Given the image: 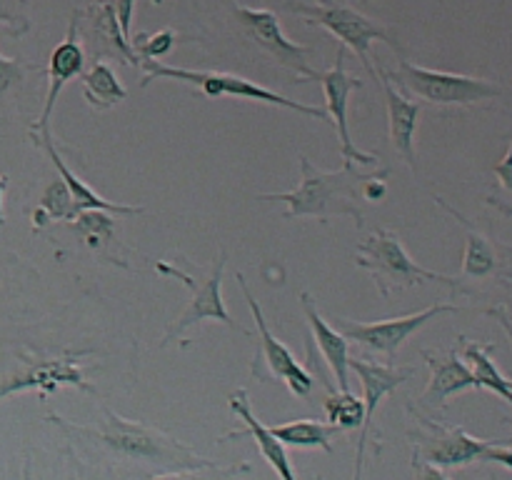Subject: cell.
Instances as JSON below:
<instances>
[{"label": "cell", "mask_w": 512, "mask_h": 480, "mask_svg": "<svg viewBox=\"0 0 512 480\" xmlns=\"http://www.w3.org/2000/svg\"><path fill=\"white\" fill-rule=\"evenodd\" d=\"M235 15H238L245 33H248L265 53H270L278 63H283L285 68L298 73V80H295V83H305V78H308L310 70H313L308 63L310 55H313V48H305V45L288 40V35L280 28V20L275 18V13H270V10H255L235 5Z\"/></svg>", "instance_id": "4fadbf2b"}, {"label": "cell", "mask_w": 512, "mask_h": 480, "mask_svg": "<svg viewBox=\"0 0 512 480\" xmlns=\"http://www.w3.org/2000/svg\"><path fill=\"white\" fill-rule=\"evenodd\" d=\"M235 278H238L240 290H243L245 300H248V308L250 313H253L255 325H258V335H260V348L258 353H255L253 375L258 380H280V383L288 385L293 395H298V398H308V395L313 393V385H315L313 375L298 363V358H295V355L290 353V350L285 348L273 333H270L268 320H265L263 315V308L258 305L255 295L250 293L248 283H245V275L238 273Z\"/></svg>", "instance_id": "52a82bcc"}, {"label": "cell", "mask_w": 512, "mask_h": 480, "mask_svg": "<svg viewBox=\"0 0 512 480\" xmlns=\"http://www.w3.org/2000/svg\"><path fill=\"white\" fill-rule=\"evenodd\" d=\"M115 20L120 25V33L125 35V40L130 43L133 38V13H135V0H113Z\"/></svg>", "instance_id": "1f68e13d"}, {"label": "cell", "mask_w": 512, "mask_h": 480, "mask_svg": "<svg viewBox=\"0 0 512 480\" xmlns=\"http://www.w3.org/2000/svg\"><path fill=\"white\" fill-rule=\"evenodd\" d=\"M270 433L280 440L283 445H293V448H320L325 453H333V435L340 433L338 425L320 423V420L300 418L293 423H283L270 428Z\"/></svg>", "instance_id": "7402d4cb"}, {"label": "cell", "mask_w": 512, "mask_h": 480, "mask_svg": "<svg viewBox=\"0 0 512 480\" xmlns=\"http://www.w3.org/2000/svg\"><path fill=\"white\" fill-rule=\"evenodd\" d=\"M228 405H230V410H233V413L238 415L240 420H243L245 428L243 430H233V433L223 435L220 440H235V438H245V435H248V438L255 440V445L260 448V455L268 460V465L275 470V475H278L280 480H298V475H295L293 463H290L285 445L280 443V440L275 438L273 433H270V428H265V425L260 423L258 418H255L253 408H250L248 390H245V388L235 390V393L228 398Z\"/></svg>", "instance_id": "e0dca14e"}, {"label": "cell", "mask_w": 512, "mask_h": 480, "mask_svg": "<svg viewBox=\"0 0 512 480\" xmlns=\"http://www.w3.org/2000/svg\"><path fill=\"white\" fill-rule=\"evenodd\" d=\"M0 25H5L13 38H20L30 30L28 0H0Z\"/></svg>", "instance_id": "f546056e"}, {"label": "cell", "mask_w": 512, "mask_h": 480, "mask_svg": "<svg viewBox=\"0 0 512 480\" xmlns=\"http://www.w3.org/2000/svg\"><path fill=\"white\" fill-rule=\"evenodd\" d=\"M493 170H495V175L500 178V183H503V188L508 190V193H512V143H510L508 155H505V158L500 160Z\"/></svg>", "instance_id": "e575fe53"}, {"label": "cell", "mask_w": 512, "mask_h": 480, "mask_svg": "<svg viewBox=\"0 0 512 480\" xmlns=\"http://www.w3.org/2000/svg\"><path fill=\"white\" fill-rule=\"evenodd\" d=\"M150 480H205L200 478L195 470H175V473H163V475H153Z\"/></svg>", "instance_id": "d590c367"}, {"label": "cell", "mask_w": 512, "mask_h": 480, "mask_svg": "<svg viewBox=\"0 0 512 480\" xmlns=\"http://www.w3.org/2000/svg\"><path fill=\"white\" fill-rule=\"evenodd\" d=\"M75 18H78V33L83 38L80 43L85 48V58L90 55V60H95V63H103V58H110L123 65H140L133 45L120 33L113 0H95L88 10H75Z\"/></svg>", "instance_id": "7c38bea8"}, {"label": "cell", "mask_w": 512, "mask_h": 480, "mask_svg": "<svg viewBox=\"0 0 512 480\" xmlns=\"http://www.w3.org/2000/svg\"><path fill=\"white\" fill-rule=\"evenodd\" d=\"M33 70L30 65H25L23 60H13L0 55V95L8 93L10 88L20 85L25 80V73Z\"/></svg>", "instance_id": "4dcf8cb0"}, {"label": "cell", "mask_w": 512, "mask_h": 480, "mask_svg": "<svg viewBox=\"0 0 512 480\" xmlns=\"http://www.w3.org/2000/svg\"><path fill=\"white\" fill-rule=\"evenodd\" d=\"M423 425L428 428V435H418L420 448L415 453L435 468H460L475 463L495 443V440L475 438L463 428H445L428 418H423Z\"/></svg>", "instance_id": "9a60e30c"}, {"label": "cell", "mask_w": 512, "mask_h": 480, "mask_svg": "<svg viewBox=\"0 0 512 480\" xmlns=\"http://www.w3.org/2000/svg\"><path fill=\"white\" fill-rule=\"evenodd\" d=\"M85 68V48L80 43V33H78V18L70 20L68 35L60 45H55V50L50 53V63H48V93H45V105L43 113H40L38 123L30 128V133H50L48 123L50 115H53L55 100H58L60 90L65 88L68 80H73L75 75H83Z\"/></svg>", "instance_id": "2e32d148"}, {"label": "cell", "mask_w": 512, "mask_h": 480, "mask_svg": "<svg viewBox=\"0 0 512 480\" xmlns=\"http://www.w3.org/2000/svg\"><path fill=\"white\" fill-rule=\"evenodd\" d=\"M145 75L140 80V88L150 85L153 80H178V83L195 85V88L203 90L208 98H223V95H230V98H243V100H255V103L265 105H278V108L295 110V113H303L308 118L328 120V113L325 108H313V105H303L298 100H290L285 95L273 93V90L263 88V85L253 83V80L243 78V75L233 73H218V70H188V68H173V65H163L158 60H140Z\"/></svg>", "instance_id": "3957f363"}, {"label": "cell", "mask_w": 512, "mask_h": 480, "mask_svg": "<svg viewBox=\"0 0 512 480\" xmlns=\"http://www.w3.org/2000/svg\"><path fill=\"white\" fill-rule=\"evenodd\" d=\"M73 230L83 245H88L95 253L105 255V248L115 240V220L105 210H85L73 220Z\"/></svg>", "instance_id": "4316f807"}, {"label": "cell", "mask_w": 512, "mask_h": 480, "mask_svg": "<svg viewBox=\"0 0 512 480\" xmlns=\"http://www.w3.org/2000/svg\"><path fill=\"white\" fill-rule=\"evenodd\" d=\"M463 340V355L470 365H473V375H475V383L478 388H488L493 393H498L500 398H505L512 405V380L505 378L503 373L498 370V365L493 363L490 353L495 350L493 343L488 345H478V343H465Z\"/></svg>", "instance_id": "d4e9b609"}, {"label": "cell", "mask_w": 512, "mask_h": 480, "mask_svg": "<svg viewBox=\"0 0 512 480\" xmlns=\"http://www.w3.org/2000/svg\"><path fill=\"white\" fill-rule=\"evenodd\" d=\"M395 88H403L418 98L435 105H473L500 95V88L490 80L473 78V75L445 73L413 65L410 60H400L398 70H380Z\"/></svg>", "instance_id": "8992f818"}, {"label": "cell", "mask_w": 512, "mask_h": 480, "mask_svg": "<svg viewBox=\"0 0 512 480\" xmlns=\"http://www.w3.org/2000/svg\"><path fill=\"white\" fill-rule=\"evenodd\" d=\"M355 265L373 273V280L383 298H388L393 290L415 288V285L425 283V280H435V283H445L450 285V288L460 290V283L455 278H450V275H440L433 273V270L420 268V265L410 258L408 250L403 248L398 233L385 228L375 230L373 235H368V238L358 245Z\"/></svg>", "instance_id": "277c9868"}, {"label": "cell", "mask_w": 512, "mask_h": 480, "mask_svg": "<svg viewBox=\"0 0 512 480\" xmlns=\"http://www.w3.org/2000/svg\"><path fill=\"white\" fill-rule=\"evenodd\" d=\"M155 270L163 275H170V278L183 280V283L190 288V293H193L190 295L188 308L183 310V315L178 318V323H175L173 328L165 333L163 343L160 345H168V343H173V340H180L190 325H198V323H203V320H220V323L228 325V328L240 330V333H248V330L240 328V325L230 318L228 310H225V305H223V293H220V285H223V273H225V250H220L218 260H215L213 273H210L205 280H195L190 273H185V270H180V268H173V265L163 263V260L155 265Z\"/></svg>", "instance_id": "ba28073f"}, {"label": "cell", "mask_w": 512, "mask_h": 480, "mask_svg": "<svg viewBox=\"0 0 512 480\" xmlns=\"http://www.w3.org/2000/svg\"><path fill=\"white\" fill-rule=\"evenodd\" d=\"M85 353L88 350H83V353H65L60 358L50 360H25L15 373L0 378V400L13 393H23V390H38L45 398V395L55 393L63 385H73V388L83 390V393L95 395L98 390L88 383L78 363V358H83Z\"/></svg>", "instance_id": "30bf717a"}, {"label": "cell", "mask_w": 512, "mask_h": 480, "mask_svg": "<svg viewBox=\"0 0 512 480\" xmlns=\"http://www.w3.org/2000/svg\"><path fill=\"white\" fill-rule=\"evenodd\" d=\"M5 190H8V178L0 173V225L5 223V213H3V198H5Z\"/></svg>", "instance_id": "74e56055"}, {"label": "cell", "mask_w": 512, "mask_h": 480, "mask_svg": "<svg viewBox=\"0 0 512 480\" xmlns=\"http://www.w3.org/2000/svg\"><path fill=\"white\" fill-rule=\"evenodd\" d=\"M288 10L293 13L303 15L305 23H313V25H323L325 30L335 35L340 40L345 50H353L355 55L360 58V63L365 65L370 75L375 78V68L370 63V48L373 43L383 40L388 43L395 53H403L398 40L388 33V28H383L380 23L370 20L368 15L358 13L355 8L350 5L338 3V0H320V3H288Z\"/></svg>", "instance_id": "5b68a950"}, {"label": "cell", "mask_w": 512, "mask_h": 480, "mask_svg": "<svg viewBox=\"0 0 512 480\" xmlns=\"http://www.w3.org/2000/svg\"><path fill=\"white\" fill-rule=\"evenodd\" d=\"M438 200L440 205H443L445 210H450L453 215H458L460 220H463V225L468 228V245H465V258H463V275L465 278H490V275H495L500 270V255L498 250H495V245L490 243V238H485L483 233H478V230H473V225L468 223V220L463 218L460 213H455L453 208H448V205L443 203L440 198Z\"/></svg>", "instance_id": "603a6c76"}, {"label": "cell", "mask_w": 512, "mask_h": 480, "mask_svg": "<svg viewBox=\"0 0 512 480\" xmlns=\"http://www.w3.org/2000/svg\"><path fill=\"white\" fill-rule=\"evenodd\" d=\"M345 53L348 50L340 45L338 55H335V65L330 70H310V75L305 80H318L323 85L325 93V113H328L330 125L338 130L340 140V153L343 160H355V163H378V155L375 153H363V150L355 148V143L350 140V128H348V98L353 90L363 88V80L353 78V75L345 73Z\"/></svg>", "instance_id": "8fae6325"}, {"label": "cell", "mask_w": 512, "mask_h": 480, "mask_svg": "<svg viewBox=\"0 0 512 480\" xmlns=\"http://www.w3.org/2000/svg\"><path fill=\"white\" fill-rule=\"evenodd\" d=\"M160 3H163V0H153V5H160Z\"/></svg>", "instance_id": "f35d334b"}, {"label": "cell", "mask_w": 512, "mask_h": 480, "mask_svg": "<svg viewBox=\"0 0 512 480\" xmlns=\"http://www.w3.org/2000/svg\"><path fill=\"white\" fill-rule=\"evenodd\" d=\"M510 423H512V420H510ZM480 460H490V463H500V465H505V468L512 470V445H510V448H505V445L493 443L488 450H485L483 458H480Z\"/></svg>", "instance_id": "836d02e7"}, {"label": "cell", "mask_w": 512, "mask_h": 480, "mask_svg": "<svg viewBox=\"0 0 512 480\" xmlns=\"http://www.w3.org/2000/svg\"><path fill=\"white\" fill-rule=\"evenodd\" d=\"M75 218H78V213H75L73 195H70L65 180L58 175L55 180H50L48 188L40 195L38 208L33 210V230H43L45 225L55 223V220H68V223H73Z\"/></svg>", "instance_id": "484cf974"}, {"label": "cell", "mask_w": 512, "mask_h": 480, "mask_svg": "<svg viewBox=\"0 0 512 480\" xmlns=\"http://www.w3.org/2000/svg\"><path fill=\"white\" fill-rule=\"evenodd\" d=\"M300 303H303L305 318H308L310 328H313V338L318 343L320 353H323L325 363L333 370L335 380H338L340 393L350 390V355H348V338L340 333L338 328L328 323L323 315L315 308L313 298L308 293H300Z\"/></svg>", "instance_id": "d6986e66"}, {"label": "cell", "mask_w": 512, "mask_h": 480, "mask_svg": "<svg viewBox=\"0 0 512 480\" xmlns=\"http://www.w3.org/2000/svg\"><path fill=\"white\" fill-rule=\"evenodd\" d=\"M103 415L105 420L98 430L68 425L63 423V418H58V415H50V420L63 425L65 430H73V433L85 435V438L98 440L100 445H105V448H108L110 453L118 455V458L158 465V468L168 470V473H175V470H220L218 465L210 463L208 458H200L195 450H190L188 445H180L178 440L165 435L163 430H155L143 423H133V420L120 418V415L113 413L110 408H103Z\"/></svg>", "instance_id": "6da1fadb"}, {"label": "cell", "mask_w": 512, "mask_h": 480, "mask_svg": "<svg viewBox=\"0 0 512 480\" xmlns=\"http://www.w3.org/2000/svg\"><path fill=\"white\" fill-rule=\"evenodd\" d=\"M458 310H460L458 305L440 303V305H433V308L420 310V313L403 315V318L378 320V323H353V320L338 318L335 320V328L348 338V343L353 340V343L363 345V348L385 355V360H388L390 365L410 335L418 333L425 323H430V320L438 318V315L458 313Z\"/></svg>", "instance_id": "9c48e42d"}, {"label": "cell", "mask_w": 512, "mask_h": 480, "mask_svg": "<svg viewBox=\"0 0 512 480\" xmlns=\"http://www.w3.org/2000/svg\"><path fill=\"white\" fill-rule=\"evenodd\" d=\"M33 135L35 143L40 145V148L48 153V158L53 160V165L58 168V175L65 180V185H68L70 195H73V203H75V213H85V210H105V213H120V215H135V213H143V208L140 205H123V203H108L105 198H100L98 193H95L90 185H85L83 180L78 178V175L73 173V170L65 165V160L60 158V153L55 150L53 145V138H50V133H30Z\"/></svg>", "instance_id": "44dd1931"}, {"label": "cell", "mask_w": 512, "mask_h": 480, "mask_svg": "<svg viewBox=\"0 0 512 480\" xmlns=\"http://www.w3.org/2000/svg\"><path fill=\"white\" fill-rule=\"evenodd\" d=\"M350 370H355L365 388V418L360 425L358 435V453H355V473L353 480H363V468H365V445H368L370 428H373L375 410H378L380 400L385 395L395 393V388L405 383V380L413 378V370L410 368H393L388 363H368V360H350Z\"/></svg>", "instance_id": "5bb4252c"}, {"label": "cell", "mask_w": 512, "mask_h": 480, "mask_svg": "<svg viewBox=\"0 0 512 480\" xmlns=\"http://www.w3.org/2000/svg\"><path fill=\"white\" fill-rule=\"evenodd\" d=\"M488 315H490V318L498 320L500 325H503L505 333H508V335H510V340H512V320L508 318V313H505L503 308H490V310H488Z\"/></svg>", "instance_id": "8d00e7d4"}, {"label": "cell", "mask_w": 512, "mask_h": 480, "mask_svg": "<svg viewBox=\"0 0 512 480\" xmlns=\"http://www.w3.org/2000/svg\"><path fill=\"white\" fill-rule=\"evenodd\" d=\"M325 415L340 430H355L363 425L365 418V400L355 398L353 393H333L325 400Z\"/></svg>", "instance_id": "83f0119b"}, {"label": "cell", "mask_w": 512, "mask_h": 480, "mask_svg": "<svg viewBox=\"0 0 512 480\" xmlns=\"http://www.w3.org/2000/svg\"><path fill=\"white\" fill-rule=\"evenodd\" d=\"M380 85L385 93V105H388V125L390 140L395 145V153L408 163V168L415 170V133H418L420 105L405 98L383 73H380Z\"/></svg>", "instance_id": "ffe728a7"}, {"label": "cell", "mask_w": 512, "mask_h": 480, "mask_svg": "<svg viewBox=\"0 0 512 480\" xmlns=\"http://www.w3.org/2000/svg\"><path fill=\"white\" fill-rule=\"evenodd\" d=\"M300 185L290 193H263L260 200H283L288 203L283 218H313L328 223L333 215H348L355 218V225H363V185L375 173H360L355 170V160H345L338 173H323L315 168L303 153H300Z\"/></svg>", "instance_id": "7a4b0ae2"}, {"label": "cell", "mask_w": 512, "mask_h": 480, "mask_svg": "<svg viewBox=\"0 0 512 480\" xmlns=\"http://www.w3.org/2000/svg\"><path fill=\"white\" fill-rule=\"evenodd\" d=\"M175 40H178L175 30H158V33H135L130 38V45H133L138 60H155L168 55Z\"/></svg>", "instance_id": "f1b7e54d"}, {"label": "cell", "mask_w": 512, "mask_h": 480, "mask_svg": "<svg viewBox=\"0 0 512 480\" xmlns=\"http://www.w3.org/2000/svg\"><path fill=\"white\" fill-rule=\"evenodd\" d=\"M413 480H448V475L435 465L425 463L418 453L413 455Z\"/></svg>", "instance_id": "d6a6232c"}, {"label": "cell", "mask_w": 512, "mask_h": 480, "mask_svg": "<svg viewBox=\"0 0 512 480\" xmlns=\"http://www.w3.org/2000/svg\"><path fill=\"white\" fill-rule=\"evenodd\" d=\"M80 78H83V95L90 108L108 110L128 98V90L123 88V83L108 63H93V68L83 70Z\"/></svg>", "instance_id": "cb8c5ba5"}, {"label": "cell", "mask_w": 512, "mask_h": 480, "mask_svg": "<svg viewBox=\"0 0 512 480\" xmlns=\"http://www.w3.org/2000/svg\"><path fill=\"white\" fill-rule=\"evenodd\" d=\"M423 358L430 368V380L420 403L428 405V408H445V400H448L450 395L463 393V390L470 388L478 390L473 370L465 365V360L460 358L455 350H450L448 355L423 350Z\"/></svg>", "instance_id": "ac0fdd59"}]
</instances>
